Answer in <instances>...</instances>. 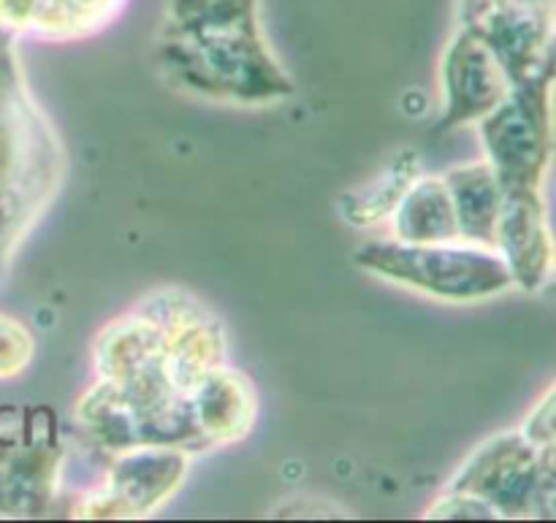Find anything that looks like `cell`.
I'll return each instance as SVG.
<instances>
[{
  "label": "cell",
  "mask_w": 556,
  "mask_h": 523,
  "mask_svg": "<svg viewBox=\"0 0 556 523\" xmlns=\"http://www.w3.org/2000/svg\"><path fill=\"white\" fill-rule=\"evenodd\" d=\"M125 0H0V16L11 25L41 27L54 33H85L98 27Z\"/></svg>",
  "instance_id": "cell-2"
},
{
  "label": "cell",
  "mask_w": 556,
  "mask_h": 523,
  "mask_svg": "<svg viewBox=\"0 0 556 523\" xmlns=\"http://www.w3.org/2000/svg\"><path fill=\"white\" fill-rule=\"evenodd\" d=\"M535 448H543V445L556 443V388L554 394L543 401L541 410L535 412V418L530 421V429L525 434Z\"/></svg>",
  "instance_id": "cell-3"
},
{
  "label": "cell",
  "mask_w": 556,
  "mask_h": 523,
  "mask_svg": "<svg viewBox=\"0 0 556 523\" xmlns=\"http://www.w3.org/2000/svg\"><path fill=\"white\" fill-rule=\"evenodd\" d=\"M554 71L516 85L508 101L500 103L486 123L494 174L503 193H538L546 163L552 157L548 87Z\"/></svg>",
  "instance_id": "cell-1"
}]
</instances>
